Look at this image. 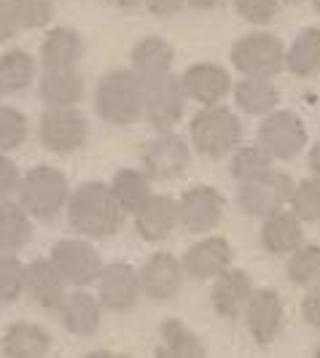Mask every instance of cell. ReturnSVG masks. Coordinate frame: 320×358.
<instances>
[{
	"label": "cell",
	"mask_w": 320,
	"mask_h": 358,
	"mask_svg": "<svg viewBox=\"0 0 320 358\" xmlns=\"http://www.w3.org/2000/svg\"><path fill=\"white\" fill-rule=\"evenodd\" d=\"M186 108V94L180 87V78L173 73H161L143 81V116L148 124L161 132H170L180 122Z\"/></svg>",
	"instance_id": "5b68a950"
},
{
	"label": "cell",
	"mask_w": 320,
	"mask_h": 358,
	"mask_svg": "<svg viewBox=\"0 0 320 358\" xmlns=\"http://www.w3.org/2000/svg\"><path fill=\"white\" fill-rule=\"evenodd\" d=\"M41 100L52 108H73L84 94V76L75 68L46 71L41 78Z\"/></svg>",
	"instance_id": "d4e9b609"
},
{
	"label": "cell",
	"mask_w": 320,
	"mask_h": 358,
	"mask_svg": "<svg viewBox=\"0 0 320 358\" xmlns=\"http://www.w3.org/2000/svg\"><path fill=\"white\" fill-rule=\"evenodd\" d=\"M231 62L245 78H272L283 71L285 49L272 33H250L231 46Z\"/></svg>",
	"instance_id": "8992f818"
},
{
	"label": "cell",
	"mask_w": 320,
	"mask_h": 358,
	"mask_svg": "<svg viewBox=\"0 0 320 358\" xmlns=\"http://www.w3.org/2000/svg\"><path fill=\"white\" fill-rule=\"evenodd\" d=\"M138 280H140V294L154 302H167L180 291L183 267L173 253H154L138 272Z\"/></svg>",
	"instance_id": "9a60e30c"
},
{
	"label": "cell",
	"mask_w": 320,
	"mask_h": 358,
	"mask_svg": "<svg viewBox=\"0 0 320 358\" xmlns=\"http://www.w3.org/2000/svg\"><path fill=\"white\" fill-rule=\"evenodd\" d=\"M6 3H8V8H11L19 27L36 30V27L49 24L54 17L52 0H6Z\"/></svg>",
	"instance_id": "d590c367"
},
{
	"label": "cell",
	"mask_w": 320,
	"mask_h": 358,
	"mask_svg": "<svg viewBox=\"0 0 320 358\" xmlns=\"http://www.w3.org/2000/svg\"><path fill=\"white\" fill-rule=\"evenodd\" d=\"M148 180L151 178L143 170H132V167L116 173V178L108 189H110V194H113L122 213H138L145 205V199L151 197V183Z\"/></svg>",
	"instance_id": "4316f807"
},
{
	"label": "cell",
	"mask_w": 320,
	"mask_h": 358,
	"mask_svg": "<svg viewBox=\"0 0 320 358\" xmlns=\"http://www.w3.org/2000/svg\"><path fill=\"white\" fill-rule=\"evenodd\" d=\"M84 358H126L124 353H116V350H92Z\"/></svg>",
	"instance_id": "ee69618b"
},
{
	"label": "cell",
	"mask_w": 320,
	"mask_h": 358,
	"mask_svg": "<svg viewBox=\"0 0 320 358\" xmlns=\"http://www.w3.org/2000/svg\"><path fill=\"white\" fill-rule=\"evenodd\" d=\"M291 3H296V0H291Z\"/></svg>",
	"instance_id": "c3c4849f"
},
{
	"label": "cell",
	"mask_w": 320,
	"mask_h": 358,
	"mask_svg": "<svg viewBox=\"0 0 320 358\" xmlns=\"http://www.w3.org/2000/svg\"><path fill=\"white\" fill-rule=\"evenodd\" d=\"M24 291L30 294V299L43 310H59L65 299V283L57 275L49 259H36L24 267Z\"/></svg>",
	"instance_id": "d6986e66"
},
{
	"label": "cell",
	"mask_w": 320,
	"mask_h": 358,
	"mask_svg": "<svg viewBox=\"0 0 320 358\" xmlns=\"http://www.w3.org/2000/svg\"><path fill=\"white\" fill-rule=\"evenodd\" d=\"M30 232H33V224L24 208L19 202L0 199V251H19L30 240Z\"/></svg>",
	"instance_id": "f546056e"
},
{
	"label": "cell",
	"mask_w": 320,
	"mask_h": 358,
	"mask_svg": "<svg viewBox=\"0 0 320 358\" xmlns=\"http://www.w3.org/2000/svg\"><path fill=\"white\" fill-rule=\"evenodd\" d=\"M288 205H291V215H296L299 221H318L320 218V183L318 178H304L299 183H293L291 189V197H288Z\"/></svg>",
	"instance_id": "e575fe53"
},
{
	"label": "cell",
	"mask_w": 320,
	"mask_h": 358,
	"mask_svg": "<svg viewBox=\"0 0 320 358\" xmlns=\"http://www.w3.org/2000/svg\"><path fill=\"white\" fill-rule=\"evenodd\" d=\"M17 30H19V24H17V19H14V14H11V8H8V3L0 0V41L14 38Z\"/></svg>",
	"instance_id": "60d3db41"
},
{
	"label": "cell",
	"mask_w": 320,
	"mask_h": 358,
	"mask_svg": "<svg viewBox=\"0 0 320 358\" xmlns=\"http://www.w3.org/2000/svg\"><path fill=\"white\" fill-rule=\"evenodd\" d=\"M224 215V197L213 186H191L178 199V224L191 234H205L218 227Z\"/></svg>",
	"instance_id": "7c38bea8"
},
{
	"label": "cell",
	"mask_w": 320,
	"mask_h": 358,
	"mask_svg": "<svg viewBox=\"0 0 320 358\" xmlns=\"http://www.w3.org/2000/svg\"><path fill=\"white\" fill-rule=\"evenodd\" d=\"M283 68L293 76H315L320 68V30L318 27H307L302 36L291 43V49L285 52Z\"/></svg>",
	"instance_id": "4dcf8cb0"
},
{
	"label": "cell",
	"mask_w": 320,
	"mask_h": 358,
	"mask_svg": "<svg viewBox=\"0 0 320 358\" xmlns=\"http://www.w3.org/2000/svg\"><path fill=\"white\" fill-rule=\"evenodd\" d=\"M291 189H293V180L283 170H275L269 167L264 176L253 180H245L240 186V194H237V205L242 208V213L250 218H269V215L280 213L288 197H291Z\"/></svg>",
	"instance_id": "52a82bcc"
},
{
	"label": "cell",
	"mask_w": 320,
	"mask_h": 358,
	"mask_svg": "<svg viewBox=\"0 0 320 358\" xmlns=\"http://www.w3.org/2000/svg\"><path fill=\"white\" fill-rule=\"evenodd\" d=\"M148 6L151 14L157 17H170V14H178V8L183 6V0H143Z\"/></svg>",
	"instance_id": "b9f144b4"
},
{
	"label": "cell",
	"mask_w": 320,
	"mask_h": 358,
	"mask_svg": "<svg viewBox=\"0 0 320 358\" xmlns=\"http://www.w3.org/2000/svg\"><path fill=\"white\" fill-rule=\"evenodd\" d=\"M49 262L62 278V283L73 288H87L100 278V269H103V259L97 248L84 240H59L52 248Z\"/></svg>",
	"instance_id": "ba28073f"
},
{
	"label": "cell",
	"mask_w": 320,
	"mask_h": 358,
	"mask_svg": "<svg viewBox=\"0 0 320 358\" xmlns=\"http://www.w3.org/2000/svg\"><path fill=\"white\" fill-rule=\"evenodd\" d=\"M237 14L253 24H267L277 14V0H231Z\"/></svg>",
	"instance_id": "f35d334b"
},
{
	"label": "cell",
	"mask_w": 320,
	"mask_h": 358,
	"mask_svg": "<svg viewBox=\"0 0 320 358\" xmlns=\"http://www.w3.org/2000/svg\"><path fill=\"white\" fill-rule=\"evenodd\" d=\"M183 3H189V6H194V8H213L218 0H183Z\"/></svg>",
	"instance_id": "f6af8a7d"
},
{
	"label": "cell",
	"mask_w": 320,
	"mask_h": 358,
	"mask_svg": "<svg viewBox=\"0 0 320 358\" xmlns=\"http://www.w3.org/2000/svg\"><path fill=\"white\" fill-rule=\"evenodd\" d=\"M19 186V170L17 164L8 159L6 154H0V199L14 194Z\"/></svg>",
	"instance_id": "ab89813d"
},
{
	"label": "cell",
	"mask_w": 320,
	"mask_h": 358,
	"mask_svg": "<svg viewBox=\"0 0 320 358\" xmlns=\"http://www.w3.org/2000/svg\"><path fill=\"white\" fill-rule=\"evenodd\" d=\"M180 87H183L186 100H196V103H202L205 108H210V106H218L229 94L231 78L221 65L199 62V65H191L189 71L183 73Z\"/></svg>",
	"instance_id": "e0dca14e"
},
{
	"label": "cell",
	"mask_w": 320,
	"mask_h": 358,
	"mask_svg": "<svg viewBox=\"0 0 320 358\" xmlns=\"http://www.w3.org/2000/svg\"><path fill=\"white\" fill-rule=\"evenodd\" d=\"M100 307H108L113 313H126L138 305L140 299V280H138V269L129 267L126 262H113L108 267L100 269Z\"/></svg>",
	"instance_id": "4fadbf2b"
},
{
	"label": "cell",
	"mask_w": 320,
	"mask_h": 358,
	"mask_svg": "<svg viewBox=\"0 0 320 358\" xmlns=\"http://www.w3.org/2000/svg\"><path fill=\"white\" fill-rule=\"evenodd\" d=\"M269 159H293L307 145V127L291 110H272L259 127V143Z\"/></svg>",
	"instance_id": "9c48e42d"
},
{
	"label": "cell",
	"mask_w": 320,
	"mask_h": 358,
	"mask_svg": "<svg viewBox=\"0 0 320 358\" xmlns=\"http://www.w3.org/2000/svg\"><path fill=\"white\" fill-rule=\"evenodd\" d=\"M94 106L108 124H135L143 116V81L132 71L108 73L97 84Z\"/></svg>",
	"instance_id": "7a4b0ae2"
},
{
	"label": "cell",
	"mask_w": 320,
	"mask_h": 358,
	"mask_svg": "<svg viewBox=\"0 0 320 358\" xmlns=\"http://www.w3.org/2000/svg\"><path fill=\"white\" fill-rule=\"evenodd\" d=\"M27 138V119L17 108L0 106V154L14 151Z\"/></svg>",
	"instance_id": "74e56055"
},
{
	"label": "cell",
	"mask_w": 320,
	"mask_h": 358,
	"mask_svg": "<svg viewBox=\"0 0 320 358\" xmlns=\"http://www.w3.org/2000/svg\"><path fill=\"white\" fill-rule=\"evenodd\" d=\"M41 143L54 154H73L89 138V124L75 108H49L41 119Z\"/></svg>",
	"instance_id": "30bf717a"
},
{
	"label": "cell",
	"mask_w": 320,
	"mask_h": 358,
	"mask_svg": "<svg viewBox=\"0 0 320 358\" xmlns=\"http://www.w3.org/2000/svg\"><path fill=\"white\" fill-rule=\"evenodd\" d=\"M36 78V59L22 49H11L0 57V90L6 92H22L30 87Z\"/></svg>",
	"instance_id": "1f68e13d"
},
{
	"label": "cell",
	"mask_w": 320,
	"mask_h": 358,
	"mask_svg": "<svg viewBox=\"0 0 320 358\" xmlns=\"http://www.w3.org/2000/svg\"><path fill=\"white\" fill-rule=\"evenodd\" d=\"M19 205L24 208V213L41 218V221H49L59 213L68 197H71V189H68V178L62 170L49 167V164H38L33 167L24 178L19 180Z\"/></svg>",
	"instance_id": "3957f363"
},
{
	"label": "cell",
	"mask_w": 320,
	"mask_h": 358,
	"mask_svg": "<svg viewBox=\"0 0 320 358\" xmlns=\"http://www.w3.org/2000/svg\"><path fill=\"white\" fill-rule=\"evenodd\" d=\"M52 348V337L38 323H11L3 334V356L6 358H43Z\"/></svg>",
	"instance_id": "603a6c76"
},
{
	"label": "cell",
	"mask_w": 320,
	"mask_h": 358,
	"mask_svg": "<svg viewBox=\"0 0 320 358\" xmlns=\"http://www.w3.org/2000/svg\"><path fill=\"white\" fill-rule=\"evenodd\" d=\"M119 6H124V8H135V6H140L143 0H116Z\"/></svg>",
	"instance_id": "bcb514c9"
},
{
	"label": "cell",
	"mask_w": 320,
	"mask_h": 358,
	"mask_svg": "<svg viewBox=\"0 0 320 358\" xmlns=\"http://www.w3.org/2000/svg\"><path fill=\"white\" fill-rule=\"evenodd\" d=\"M304 318L310 326H318L320 323V296L318 291H310L307 299H304Z\"/></svg>",
	"instance_id": "7bdbcfd3"
},
{
	"label": "cell",
	"mask_w": 320,
	"mask_h": 358,
	"mask_svg": "<svg viewBox=\"0 0 320 358\" xmlns=\"http://www.w3.org/2000/svg\"><path fill=\"white\" fill-rule=\"evenodd\" d=\"M173 68V46L161 38H143L132 49V73L145 81L161 73H170Z\"/></svg>",
	"instance_id": "484cf974"
},
{
	"label": "cell",
	"mask_w": 320,
	"mask_h": 358,
	"mask_svg": "<svg viewBox=\"0 0 320 358\" xmlns=\"http://www.w3.org/2000/svg\"><path fill=\"white\" fill-rule=\"evenodd\" d=\"M24 294V264L14 253L0 256V302H14Z\"/></svg>",
	"instance_id": "8d00e7d4"
},
{
	"label": "cell",
	"mask_w": 320,
	"mask_h": 358,
	"mask_svg": "<svg viewBox=\"0 0 320 358\" xmlns=\"http://www.w3.org/2000/svg\"><path fill=\"white\" fill-rule=\"evenodd\" d=\"M81 57H84V41L73 27H54L43 43V52H41L46 71L75 68Z\"/></svg>",
	"instance_id": "cb8c5ba5"
},
{
	"label": "cell",
	"mask_w": 320,
	"mask_h": 358,
	"mask_svg": "<svg viewBox=\"0 0 320 358\" xmlns=\"http://www.w3.org/2000/svg\"><path fill=\"white\" fill-rule=\"evenodd\" d=\"M242 315H245V323H248L250 337L259 342V345H269V342L280 334V329H283V321H285L283 299L272 288H259V291L250 294Z\"/></svg>",
	"instance_id": "5bb4252c"
},
{
	"label": "cell",
	"mask_w": 320,
	"mask_h": 358,
	"mask_svg": "<svg viewBox=\"0 0 320 358\" xmlns=\"http://www.w3.org/2000/svg\"><path fill=\"white\" fill-rule=\"evenodd\" d=\"M250 294H253V280L242 269H226L215 278L213 286V307L221 318H237L245 313Z\"/></svg>",
	"instance_id": "ffe728a7"
},
{
	"label": "cell",
	"mask_w": 320,
	"mask_h": 358,
	"mask_svg": "<svg viewBox=\"0 0 320 358\" xmlns=\"http://www.w3.org/2000/svg\"><path fill=\"white\" fill-rule=\"evenodd\" d=\"M59 318L62 326L75 334V337H89L100 329L103 318V307L97 302V296L87 294L84 288H75L71 294H65L62 305H59Z\"/></svg>",
	"instance_id": "44dd1931"
},
{
	"label": "cell",
	"mask_w": 320,
	"mask_h": 358,
	"mask_svg": "<svg viewBox=\"0 0 320 358\" xmlns=\"http://www.w3.org/2000/svg\"><path fill=\"white\" fill-rule=\"evenodd\" d=\"M157 358H205V345L191 329H186L183 323L173 318V321L161 323Z\"/></svg>",
	"instance_id": "83f0119b"
},
{
	"label": "cell",
	"mask_w": 320,
	"mask_h": 358,
	"mask_svg": "<svg viewBox=\"0 0 320 358\" xmlns=\"http://www.w3.org/2000/svg\"><path fill=\"white\" fill-rule=\"evenodd\" d=\"M261 245L264 251H269L272 256H291L293 251H299L304 245V229L302 221L296 215L280 213L264 218V227H261Z\"/></svg>",
	"instance_id": "7402d4cb"
},
{
	"label": "cell",
	"mask_w": 320,
	"mask_h": 358,
	"mask_svg": "<svg viewBox=\"0 0 320 358\" xmlns=\"http://www.w3.org/2000/svg\"><path fill=\"white\" fill-rule=\"evenodd\" d=\"M288 278L299 288L315 291L320 283V248L318 245H302L299 251L288 256Z\"/></svg>",
	"instance_id": "d6a6232c"
},
{
	"label": "cell",
	"mask_w": 320,
	"mask_h": 358,
	"mask_svg": "<svg viewBox=\"0 0 320 358\" xmlns=\"http://www.w3.org/2000/svg\"><path fill=\"white\" fill-rule=\"evenodd\" d=\"M189 162H191V148L175 132H161L159 138L148 141L143 148V173L148 178H178L189 167Z\"/></svg>",
	"instance_id": "8fae6325"
},
{
	"label": "cell",
	"mask_w": 320,
	"mask_h": 358,
	"mask_svg": "<svg viewBox=\"0 0 320 358\" xmlns=\"http://www.w3.org/2000/svg\"><path fill=\"white\" fill-rule=\"evenodd\" d=\"M0 100H3V90H0Z\"/></svg>",
	"instance_id": "7dc6e473"
},
{
	"label": "cell",
	"mask_w": 320,
	"mask_h": 358,
	"mask_svg": "<svg viewBox=\"0 0 320 358\" xmlns=\"http://www.w3.org/2000/svg\"><path fill=\"white\" fill-rule=\"evenodd\" d=\"M237 106L250 116H267L277 108V87L272 84V78H242L234 90Z\"/></svg>",
	"instance_id": "f1b7e54d"
},
{
	"label": "cell",
	"mask_w": 320,
	"mask_h": 358,
	"mask_svg": "<svg viewBox=\"0 0 320 358\" xmlns=\"http://www.w3.org/2000/svg\"><path fill=\"white\" fill-rule=\"evenodd\" d=\"M269 167H272V159L261 145H237L229 162V176L245 183V180L264 176Z\"/></svg>",
	"instance_id": "836d02e7"
},
{
	"label": "cell",
	"mask_w": 320,
	"mask_h": 358,
	"mask_svg": "<svg viewBox=\"0 0 320 358\" xmlns=\"http://www.w3.org/2000/svg\"><path fill=\"white\" fill-rule=\"evenodd\" d=\"M113 3H116V0H113Z\"/></svg>",
	"instance_id": "681fc988"
},
{
	"label": "cell",
	"mask_w": 320,
	"mask_h": 358,
	"mask_svg": "<svg viewBox=\"0 0 320 358\" xmlns=\"http://www.w3.org/2000/svg\"><path fill=\"white\" fill-rule=\"evenodd\" d=\"M122 215L124 213L119 210L110 189L100 180L78 186L68 197V218L73 229L94 240H106L116 232L122 227Z\"/></svg>",
	"instance_id": "6da1fadb"
},
{
	"label": "cell",
	"mask_w": 320,
	"mask_h": 358,
	"mask_svg": "<svg viewBox=\"0 0 320 358\" xmlns=\"http://www.w3.org/2000/svg\"><path fill=\"white\" fill-rule=\"evenodd\" d=\"M175 227H178V202L167 194H151L135 213V229L148 243H159L170 237Z\"/></svg>",
	"instance_id": "ac0fdd59"
},
{
	"label": "cell",
	"mask_w": 320,
	"mask_h": 358,
	"mask_svg": "<svg viewBox=\"0 0 320 358\" xmlns=\"http://www.w3.org/2000/svg\"><path fill=\"white\" fill-rule=\"evenodd\" d=\"M240 138H242V124L229 108H202L191 119V143L205 157L213 159L226 157L240 145Z\"/></svg>",
	"instance_id": "277c9868"
},
{
	"label": "cell",
	"mask_w": 320,
	"mask_h": 358,
	"mask_svg": "<svg viewBox=\"0 0 320 358\" xmlns=\"http://www.w3.org/2000/svg\"><path fill=\"white\" fill-rule=\"evenodd\" d=\"M180 267L194 280H215L221 272L231 267V245L224 237H215V234L205 237L186 251Z\"/></svg>",
	"instance_id": "2e32d148"
}]
</instances>
